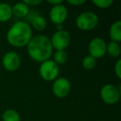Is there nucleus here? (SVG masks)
I'll return each mask as SVG.
<instances>
[{"label": "nucleus", "mask_w": 121, "mask_h": 121, "mask_svg": "<svg viewBox=\"0 0 121 121\" xmlns=\"http://www.w3.org/2000/svg\"><path fill=\"white\" fill-rule=\"evenodd\" d=\"M40 76L47 81H52L56 79L59 74V66L52 60H47L42 62L39 68Z\"/></svg>", "instance_id": "4"}, {"label": "nucleus", "mask_w": 121, "mask_h": 121, "mask_svg": "<svg viewBox=\"0 0 121 121\" xmlns=\"http://www.w3.org/2000/svg\"><path fill=\"white\" fill-rule=\"evenodd\" d=\"M12 12L17 17H25L29 13V8L23 2H19L12 7Z\"/></svg>", "instance_id": "11"}, {"label": "nucleus", "mask_w": 121, "mask_h": 121, "mask_svg": "<svg viewBox=\"0 0 121 121\" xmlns=\"http://www.w3.org/2000/svg\"><path fill=\"white\" fill-rule=\"evenodd\" d=\"M68 15V11L66 6L62 4L53 6L50 11V19L53 23L59 25L66 21Z\"/></svg>", "instance_id": "9"}, {"label": "nucleus", "mask_w": 121, "mask_h": 121, "mask_svg": "<svg viewBox=\"0 0 121 121\" xmlns=\"http://www.w3.org/2000/svg\"><path fill=\"white\" fill-rule=\"evenodd\" d=\"M47 3L50 4H53L54 6L59 5L62 4V0H58V1H54V0H47Z\"/></svg>", "instance_id": "23"}, {"label": "nucleus", "mask_w": 121, "mask_h": 121, "mask_svg": "<svg viewBox=\"0 0 121 121\" xmlns=\"http://www.w3.org/2000/svg\"><path fill=\"white\" fill-rule=\"evenodd\" d=\"M23 3L25 4H27V6H36L42 3L41 0H24Z\"/></svg>", "instance_id": "21"}, {"label": "nucleus", "mask_w": 121, "mask_h": 121, "mask_svg": "<svg viewBox=\"0 0 121 121\" xmlns=\"http://www.w3.org/2000/svg\"><path fill=\"white\" fill-rule=\"evenodd\" d=\"M21 59L15 52H9L3 57V65L9 71H14L20 66Z\"/></svg>", "instance_id": "10"}, {"label": "nucleus", "mask_w": 121, "mask_h": 121, "mask_svg": "<svg viewBox=\"0 0 121 121\" xmlns=\"http://www.w3.org/2000/svg\"><path fill=\"white\" fill-rule=\"evenodd\" d=\"M12 7L9 4L1 3L0 4V22H7L12 17Z\"/></svg>", "instance_id": "13"}, {"label": "nucleus", "mask_w": 121, "mask_h": 121, "mask_svg": "<svg viewBox=\"0 0 121 121\" xmlns=\"http://www.w3.org/2000/svg\"><path fill=\"white\" fill-rule=\"evenodd\" d=\"M67 3L75 6H79V5H81V4H85V3H86V0H68Z\"/></svg>", "instance_id": "22"}, {"label": "nucleus", "mask_w": 121, "mask_h": 121, "mask_svg": "<svg viewBox=\"0 0 121 121\" xmlns=\"http://www.w3.org/2000/svg\"><path fill=\"white\" fill-rule=\"evenodd\" d=\"M114 72H115L116 76L119 79L121 78V60H118L117 62L115 63L114 66Z\"/></svg>", "instance_id": "20"}, {"label": "nucleus", "mask_w": 121, "mask_h": 121, "mask_svg": "<svg viewBox=\"0 0 121 121\" xmlns=\"http://www.w3.org/2000/svg\"><path fill=\"white\" fill-rule=\"evenodd\" d=\"M71 91V83L66 78L60 77L55 80L52 85V91L54 95L59 98L68 95Z\"/></svg>", "instance_id": "8"}, {"label": "nucleus", "mask_w": 121, "mask_h": 121, "mask_svg": "<svg viewBox=\"0 0 121 121\" xmlns=\"http://www.w3.org/2000/svg\"><path fill=\"white\" fill-rule=\"evenodd\" d=\"M106 47L107 45L105 42L100 37H95L92 39L88 46L90 56L95 59L104 56V54L106 53Z\"/></svg>", "instance_id": "7"}, {"label": "nucleus", "mask_w": 121, "mask_h": 121, "mask_svg": "<svg viewBox=\"0 0 121 121\" xmlns=\"http://www.w3.org/2000/svg\"><path fill=\"white\" fill-rule=\"evenodd\" d=\"M109 36L112 42H119L121 41V22L116 21L109 28Z\"/></svg>", "instance_id": "12"}, {"label": "nucleus", "mask_w": 121, "mask_h": 121, "mask_svg": "<svg viewBox=\"0 0 121 121\" xmlns=\"http://www.w3.org/2000/svg\"><path fill=\"white\" fill-rule=\"evenodd\" d=\"M32 38V29L27 22L19 21L9 28L7 40L12 46L22 47L27 46Z\"/></svg>", "instance_id": "2"}, {"label": "nucleus", "mask_w": 121, "mask_h": 121, "mask_svg": "<svg viewBox=\"0 0 121 121\" xmlns=\"http://www.w3.org/2000/svg\"><path fill=\"white\" fill-rule=\"evenodd\" d=\"M31 23H32V26L36 30L42 31L47 26V21H46L44 17H42L41 15H37L32 19Z\"/></svg>", "instance_id": "14"}, {"label": "nucleus", "mask_w": 121, "mask_h": 121, "mask_svg": "<svg viewBox=\"0 0 121 121\" xmlns=\"http://www.w3.org/2000/svg\"><path fill=\"white\" fill-rule=\"evenodd\" d=\"M92 3L100 9H107L113 4V0H93Z\"/></svg>", "instance_id": "19"}, {"label": "nucleus", "mask_w": 121, "mask_h": 121, "mask_svg": "<svg viewBox=\"0 0 121 121\" xmlns=\"http://www.w3.org/2000/svg\"><path fill=\"white\" fill-rule=\"evenodd\" d=\"M101 99L104 102L109 104L116 103L119 99V91L116 86L111 84H107L102 87L100 91Z\"/></svg>", "instance_id": "6"}, {"label": "nucleus", "mask_w": 121, "mask_h": 121, "mask_svg": "<svg viewBox=\"0 0 121 121\" xmlns=\"http://www.w3.org/2000/svg\"><path fill=\"white\" fill-rule=\"evenodd\" d=\"M96 64V60L95 58H94L91 56H86L84 57L82 60V66L86 70H91L93 69L95 67Z\"/></svg>", "instance_id": "18"}, {"label": "nucleus", "mask_w": 121, "mask_h": 121, "mask_svg": "<svg viewBox=\"0 0 121 121\" xmlns=\"http://www.w3.org/2000/svg\"><path fill=\"white\" fill-rule=\"evenodd\" d=\"M68 56L65 50L56 51L54 54V62L58 64H64L67 60Z\"/></svg>", "instance_id": "17"}, {"label": "nucleus", "mask_w": 121, "mask_h": 121, "mask_svg": "<svg viewBox=\"0 0 121 121\" xmlns=\"http://www.w3.org/2000/svg\"><path fill=\"white\" fill-rule=\"evenodd\" d=\"M52 49L51 40L44 35H37L32 37L27 44L29 56L38 62H43L48 60L52 53Z\"/></svg>", "instance_id": "1"}, {"label": "nucleus", "mask_w": 121, "mask_h": 121, "mask_svg": "<svg viewBox=\"0 0 121 121\" xmlns=\"http://www.w3.org/2000/svg\"><path fill=\"white\" fill-rule=\"evenodd\" d=\"M4 121H20V115L15 109H7L3 114Z\"/></svg>", "instance_id": "16"}, {"label": "nucleus", "mask_w": 121, "mask_h": 121, "mask_svg": "<svg viewBox=\"0 0 121 121\" xmlns=\"http://www.w3.org/2000/svg\"><path fill=\"white\" fill-rule=\"evenodd\" d=\"M99 17L93 12H84L81 13L76 18V26L78 28L84 31H89L94 29L97 26Z\"/></svg>", "instance_id": "3"}, {"label": "nucleus", "mask_w": 121, "mask_h": 121, "mask_svg": "<svg viewBox=\"0 0 121 121\" xmlns=\"http://www.w3.org/2000/svg\"><path fill=\"white\" fill-rule=\"evenodd\" d=\"M120 47L118 42H110L106 47V52L114 58H116L120 55Z\"/></svg>", "instance_id": "15"}, {"label": "nucleus", "mask_w": 121, "mask_h": 121, "mask_svg": "<svg viewBox=\"0 0 121 121\" xmlns=\"http://www.w3.org/2000/svg\"><path fill=\"white\" fill-rule=\"evenodd\" d=\"M51 40L52 48L56 49L57 51L65 50L71 42V36L69 32L65 30L56 31L52 35Z\"/></svg>", "instance_id": "5"}]
</instances>
